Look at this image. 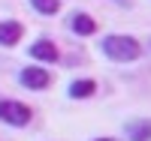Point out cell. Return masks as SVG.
I'll use <instances>...</instances> for the list:
<instances>
[{
	"instance_id": "cell-1",
	"label": "cell",
	"mask_w": 151,
	"mask_h": 141,
	"mask_svg": "<svg viewBox=\"0 0 151 141\" xmlns=\"http://www.w3.org/2000/svg\"><path fill=\"white\" fill-rule=\"evenodd\" d=\"M103 54L115 63H130L142 54V45L133 36H106L103 39Z\"/></svg>"
},
{
	"instance_id": "cell-2",
	"label": "cell",
	"mask_w": 151,
	"mask_h": 141,
	"mask_svg": "<svg viewBox=\"0 0 151 141\" xmlns=\"http://www.w3.org/2000/svg\"><path fill=\"white\" fill-rule=\"evenodd\" d=\"M30 108L24 105V102H15V99H0V120L9 123V126H27L30 123Z\"/></svg>"
},
{
	"instance_id": "cell-3",
	"label": "cell",
	"mask_w": 151,
	"mask_h": 141,
	"mask_svg": "<svg viewBox=\"0 0 151 141\" xmlns=\"http://www.w3.org/2000/svg\"><path fill=\"white\" fill-rule=\"evenodd\" d=\"M18 81L27 87V90H45V87L52 84V75H48L42 66H24L18 72Z\"/></svg>"
},
{
	"instance_id": "cell-4",
	"label": "cell",
	"mask_w": 151,
	"mask_h": 141,
	"mask_svg": "<svg viewBox=\"0 0 151 141\" xmlns=\"http://www.w3.org/2000/svg\"><path fill=\"white\" fill-rule=\"evenodd\" d=\"M30 57L40 60V63H55L58 60V48H55V42H48V39H36L30 45Z\"/></svg>"
},
{
	"instance_id": "cell-5",
	"label": "cell",
	"mask_w": 151,
	"mask_h": 141,
	"mask_svg": "<svg viewBox=\"0 0 151 141\" xmlns=\"http://www.w3.org/2000/svg\"><path fill=\"white\" fill-rule=\"evenodd\" d=\"M70 30H73L76 36H94L97 21H94L91 15H85V12H76V15H73V21H70Z\"/></svg>"
},
{
	"instance_id": "cell-6",
	"label": "cell",
	"mask_w": 151,
	"mask_h": 141,
	"mask_svg": "<svg viewBox=\"0 0 151 141\" xmlns=\"http://www.w3.org/2000/svg\"><path fill=\"white\" fill-rule=\"evenodd\" d=\"M24 27L18 21H0V45H15L21 39Z\"/></svg>"
},
{
	"instance_id": "cell-7",
	"label": "cell",
	"mask_w": 151,
	"mask_h": 141,
	"mask_svg": "<svg viewBox=\"0 0 151 141\" xmlns=\"http://www.w3.org/2000/svg\"><path fill=\"white\" fill-rule=\"evenodd\" d=\"M127 138L130 141H151V120H133V123H127Z\"/></svg>"
},
{
	"instance_id": "cell-8",
	"label": "cell",
	"mask_w": 151,
	"mask_h": 141,
	"mask_svg": "<svg viewBox=\"0 0 151 141\" xmlns=\"http://www.w3.org/2000/svg\"><path fill=\"white\" fill-rule=\"evenodd\" d=\"M94 90H97V84L91 78H82V81H73L70 84V96L73 99H85V96H91Z\"/></svg>"
},
{
	"instance_id": "cell-9",
	"label": "cell",
	"mask_w": 151,
	"mask_h": 141,
	"mask_svg": "<svg viewBox=\"0 0 151 141\" xmlns=\"http://www.w3.org/2000/svg\"><path fill=\"white\" fill-rule=\"evenodd\" d=\"M30 6L40 12V15H55L58 6H60V0H30Z\"/></svg>"
},
{
	"instance_id": "cell-10",
	"label": "cell",
	"mask_w": 151,
	"mask_h": 141,
	"mask_svg": "<svg viewBox=\"0 0 151 141\" xmlns=\"http://www.w3.org/2000/svg\"><path fill=\"white\" fill-rule=\"evenodd\" d=\"M94 141H115V138H94Z\"/></svg>"
}]
</instances>
